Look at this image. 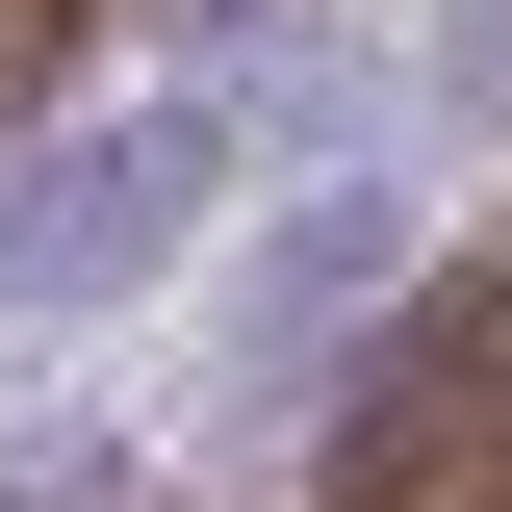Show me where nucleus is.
<instances>
[{"label":"nucleus","mask_w":512,"mask_h":512,"mask_svg":"<svg viewBox=\"0 0 512 512\" xmlns=\"http://www.w3.org/2000/svg\"><path fill=\"white\" fill-rule=\"evenodd\" d=\"M282 103H103V128H52V154H0V333H52V308H128L154 256L231 205V154Z\"/></svg>","instance_id":"1"},{"label":"nucleus","mask_w":512,"mask_h":512,"mask_svg":"<svg viewBox=\"0 0 512 512\" xmlns=\"http://www.w3.org/2000/svg\"><path fill=\"white\" fill-rule=\"evenodd\" d=\"M333 512H512V256L410 282V359L333 436Z\"/></svg>","instance_id":"2"},{"label":"nucleus","mask_w":512,"mask_h":512,"mask_svg":"<svg viewBox=\"0 0 512 512\" xmlns=\"http://www.w3.org/2000/svg\"><path fill=\"white\" fill-rule=\"evenodd\" d=\"M384 282H410V180H308L282 231L231 256V282H205V384H231V410H282V384H333V333H359Z\"/></svg>","instance_id":"3"},{"label":"nucleus","mask_w":512,"mask_h":512,"mask_svg":"<svg viewBox=\"0 0 512 512\" xmlns=\"http://www.w3.org/2000/svg\"><path fill=\"white\" fill-rule=\"evenodd\" d=\"M436 103H461V128H512V0H436Z\"/></svg>","instance_id":"4"},{"label":"nucleus","mask_w":512,"mask_h":512,"mask_svg":"<svg viewBox=\"0 0 512 512\" xmlns=\"http://www.w3.org/2000/svg\"><path fill=\"white\" fill-rule=\"evenodd\" d=\"M77 512H103V487H77Z\"/></svg>","instance_id":"5"}]
</instances>
